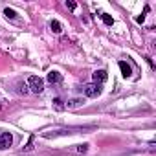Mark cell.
Listing matches in <instances>:
<instances>
[{
  "mask_svg": "<svg viewBox=\"0 0 156 156\" xmlns=\"http://www.w3.org/2000/svg\"><path fill=\"white\" fill-rule=\"evenodd\" d=\"M53 105H55V108H57V110H62V108H64V105H62V101H61L59 98H55V99H53Z\"/></svg>",
  "mask_w": 156,
  "mask_h": 156,
  "instance_id": "obj_12",
  "label": "cell"
},
{
  "mask_svg": "<svg viewBox=\"0 0 156 156\" xmlns=\"http://www.w3.org/2000/svg\"><path fill=\"white\" fill-rule=\"evenodd\" d=\"M85 103V99H72L68 101V108H75V107H81Z\"/></svg>",
  "mask_w": 156,
  "mask_h": 156,
  "instance_id": "obj_9",
  "label": "cell"
},
{
  "mask_svg": "<svg viewBox=\"0 0 156 156\" xmlns=\"http://www.w3.org/2000/svg\"><path fill=\"white\" fill-rule=\"evenodd\" d=\"M85 94L87 98H98L101 94V85H96V83H90L85 87Z\"/></svg>",
  "mask_w": 156,
  "mask_h": 156,
  "instance_id": "obj_2",
  "label": "cell"
},
{
  "mask_svg": "<svg viewBox=\"0 0 156 156\" xmlns=\"http://www.w3.org/2000/svg\"><path fill=\"white\" fill-rule=\"evenodd\" d=\"M28 87H30V90L33 94H41L44 90V81L41 79V77H37V75H31L28 79Z\"/></svg>",
  "mask_w": 156,
  "mask_h": 156,
  "instance_id": "obj_1",
  "label": "cell"
},
{
  "mask_svg": "<svg viewBox=\"0 0 156 156\" xmlns=\"http://www.w3.org/2000/svg\"><path fill=\"white\" fill-rule=\"evenodd\" d=\"M4 15H6L8 19H17V13H15L13 9H9V8H8V9H4Z\"/></svg>",
  "mask_w": 156,
  "mask_h": 156,
  "instance_id": "obj_11",
  "label": "cell"
},
{
  "mask_svg": "<svg viewBox=\"0 0 156 156\" xmlns=\"http://www.w3.org/2000/svg\"><path fill=\"white\" fill-rule=\"evenodd\" d=\"M92 79H94L96 85H101V83H105L108 79V73H107V70H96L92 73Z\"/></svg>",
  "mask_w": 156,
  "mask_h": 156,
  "instance_id": "obj_3",
  "label": "cell"
},
{
  "mask_svg": "<svg viewBox=\"0 0 156 156\" xmlns=\"http://www.w3.org/2000/svg\"><path fill=\"white\" fill-rule=\"evenodd\" d=\"M101 19H103V22H105L107 26H112V24H114V19H112L110 15H107V13H103V15H101Z\"/></svg>",
  "mask_w": 156,
  "mask_h": 156,
  "instance_id": "obj_10",
  "label": "cell"
},
{
  "mask_svg": "<svg viewBox=\"0 0 156 156\" xmlns=\"http://www.w3.org/2000/svg\"><path fill=\"white\" fill-rule=\"evenodd\" d=\"M119 70H121V75H123V77H130V75H132V68H130L125 61H119Z\"/></svg>",
  "mask_w": 156,
  "mask_h": 156,
  "instance_id": "obj_6",
  "label": "cell"
},
{
  "mask_svg": "<svg viewBox=\"0 0 156 156\" xmlns=\"http://www.w3.org/2000/svg\"><path fill=\"white\" fill-rule=\"evenodd\" d=\"M20 92L26 94V92H28V87H26V85H20Z\"/></svg>",
  "mask_w": 156,
  "mask_h": 156,
  "instance_id": "obj_14",
  "label": "cell"
},
{
  "mask_svg": "<svg viewBox=\"0 0 156 156\" xmlns=\"http://www.w3.org/2000/svg\"><path fill=\"white\" fill-rule=\"evenodd\" d=\"M66 8L73 11V9H75V2H66Z\"/></svg>",
  "mask_w": 156,
  "mask_h": 156,
  "instance_id": "obj_13",
  "label": "cell"
},
{
  "mask_svg": "<svg viewBox=\"0 0 156 156\" xmlns=\"http://www.w3.org/2000/svg\"><path fill=\"white\" fill-rule=\"evenodd\" d=\"M50 30H51L53 33H61V31H62V28H61V22H57V20H51V22H50Z\"/></svg>",
  "mask_w": 156,
  "mask_h": 156,
  "instance_id": "obj_8",
  "label": "cell"
},
{
  "mask_svg": "<svg viewBox=\"0 0 156 156\" xmlns=\"http://www.w3.org/2000/svg\"><path fill=\"white\" fill-rule=\"evenodd\" d=\"M11 143H13L11 132H2L0 134V149H8V147H11Z\"/></svg>",
  "mask_w": 156,
  "mask_h": 156,
  "instance_id": "obj_4",
  "label": "cell"
},
{
  "mask_svg": "<svg viewBox=\"0 0 156 156\" xmlns=\"http://www.w3.org/2000/svg\"><path fill=\"white\" fill-rule=\"evenodd\" d=\"M75 149H72V152H77V154H85L87 151H88V145L87 143H83V145H73Z\"/></svg>",
  "mask_w": 156,
  "mask_h": 156,
  "instance_id": "obj_7",
  "label": "cell"
},
{
  "mask_svg": "<svg viewBox=\"0 0 156 156\" xmlns=\"http://www.w3.org/2000/svg\"><path fill=\"white\" fill-rule=\"evenodd\" d=\"M61 81H62V75H61L59 72L51 70V72L48 73V83H51V85H53V83H61Z\"/></svg>",
  "mask_w": 156,
  "mask_h": 156,
  "instance_id": "obj_5",
  "label": "cell"
}]
</instances>
